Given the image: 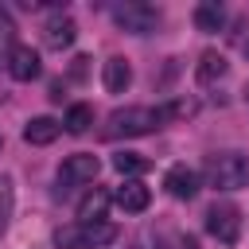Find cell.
I'll list each match as a JSON object with an SVG mask.
<instances>
[{
	"label": "cell",
	"instance_id": "cell-10",
	"mask_svg": "<svg viewBox=\"0 0 249 249\" xmlns=\"http://www.w3.org/2000/svg\"><path fill=\"white\" fill-rule=\"evenodd\" d=\"M101 86H105L109 93H124V89L132 86V66H128V58H121V54L105 58V62H101Z\"/></svg>",
	"mask_w": 249,
	"mask_h": 249
},
{
	"label": "cell",
	"instance_id": "cell-19",
	"mask_svg": "<svg viewBox=\"0 0 249 249\" xmlns=\"http://www.w3.org/2000/svg\"><path fill=\"white\" fill-rule=\"evenodd\" d=\"M12 51H16V23H12V16L0 8V62L8 66V58H12Z\"/></svg>",
	"mask_w": 249,
	"mask_h": 249
},
{
	"label": "cell",
	"instance_id": "cell-2",
	"mask_svg": "<svg viewBox=\"0 0 249 249\" xmlns=\"http://www.w3.org/2000/svg\"><path fill=\"white\" fill-rule=\"evenodd\" d=\"M163 121H160V109H148V105H128V109H117L109 113L105 121V136L117 140V136H148L156 132Z\"/></svg>",
	"mask_w": 249,
	"mask_h": 249
},
{
	"label": "cell",
	"instance_id": "cell-23",
	"mask_svg": "<svg viewBox=\"0 0 249 249\" xmlns=\"http://www.w3.org/2000/svg\"><path fill=\"white\" fill-rule=\"evenodd\" d=\"M241 97H245V101H249V82H245V93H241Z\"/></svg>",
	"mask_w": 249,
	"mask_h": 249
},
{
	"label": "cell",
	"instance_id": "cell-1",
	"mask_svg": "<svg viewBox=\"0 0 249 249\" xmlns=\"http://www.w3.org/2000/svg\"><path fill=\"white\" fill-rule=\"evenodd\" d=\"M117 241V226L113 222H70L54 230V245L58 249H105Z\"/></svg>",
	"mask_w": 249,
	"mask_h": 249
},
{
	"label": "cell",
	"instance_id": "cell-13",
	"mask_svg": "<svg viewBox=\"0 0 249 249\" xmlns=\"http://www.w3.org/2000/svg\"><path fill=\"white\" fill-rule=\"evenodd\" d=\"M58 132H62V121H54V117H31L23 124V140L27 144H54Z\"/></svg>",
	"mask_w": 249,
	"mask_h": 249
},
{
	"label": "cell",
	"instance_id": "cell-7",
	"mask_svg": "<svg viewBox=\"0 0 249 249\" xmlns=\"http://www.w3.org/2000/svg\"><path fill=\"white\" fill-rule=\"evenodd\" d=\"M74 39H78V23H74L70 16L54 12V16H47V19H43V47L62 51V47H70Z\"/></svg>",
	"mask_w": 249,
	"mask_h": 249
},
{
	"label": "cell",
	"instance_id": "cell-16",
	"mask_svg": "<svg viewBox=\"0 0 249 249\" xmlns=\"http://www.w3.org/2000/svg\"><path fill=\"white\" fill-rule=\"evenodd\" d=\"M89 124H93V105H86V101L70 105V109H66V117H62V128H66L70 136H82Z\"/></svg>",
	"mask_w": 249,
	"mask_h": 249
},
{
	"label": "cell",
	"instance_id": "cell-6",
	"mask_svg": "<svg viewBox=\"0 0 249 249\" xmlns=\"http://www.w3.org/2000/svg\"><path fill=\"white\" fill-rule=\"evenodd\" d=\"M97 171H101V160L93 152H74L58 163V183L62 187H86L97 179Z\"/></svg>",
	"mask_w": 249,
	"mask_h": 249
},
{
	"label": "cell",
	"instance_id": "cell-24",
	"mask_svg": "<svg viewBox=\"0 0 249 249\" xmlns=\"http://www.w3.org/2000/svg\"><path fill=\"white\" fill-rule=\"evenodd\" d=\"M245 58H249V43H245Z\"/></svg>",
	"mask_w": 249,
	"mask_h": 249
},
{
	"label": "cell",
	"instance_id": "cell-4",
	"mask_svg": "<svg viewBox=\"0 0 249 249\" xmlns=\"http://www.w3.org/2000/svg\"><path fill=\"white\" fill-rule=\"evenodd\" d=\"M113 23L128 35H148L160 27V8L156 4H144V0H124L113 8Z\"/></svg>",
	"mask_w": 249,
	"mask_h": 249
},
{
	"label": "cell",
	"instance_id": "cell-5",
	"mask_svg": "<svg viewBox=\"0 0 249 249\" xmlns=\"http://www.w3.org/2000/svg\"><path fill=\"white\" fill-rule=\"evenodd\" d=\"M206 233L218 237L222 245H233L241 237V210L230 206V202H214L206 210Z\"/></svg>",
	"mask_w": 249,
	"mask_h": 249
},
{
	"label": "cell",
	"instance_id": "cell-17",
	"mask_svg": "<svg viewBox=\"0 0 249 249\" xmlns=\"http://www.w3.org/2000/svg\"><path fill=\"white\" fill-rule=\"evenodd\" d=\"M113 167H117L124 179H136V175H144V171L152 167V160L140 156V152H117V156H113Z\"/></svg>",
	"mask_w": 249,
	"mask_h": 249
},
{
	"label": "cell",
	"instance_id": "cell-14",
	"mask_svg": "<svg viewBox=\"0 0 249 249\" xmlns=\"http://www.w3.org/2000/svg\"><path fill=\"white\" fill-rule=\"evenodd\" d=\"M105 210H109V191L93 187V191L78 202V222H105Z\"/></svg>",
	"mask_w": 249,
	"mask_h": 249
},
{
	"label": "cell",
	"instance_id": "cell-22",
	"mask_svg": "<svg viewBox=\"0 0 249 249\" xmlns=\"http://www.w3.org/2000/svg\"><path fill=\"white\" fill-rule=\"evenodd\" d=\"M183 249H198V245H195V237H183Z\"/></svg>",
	"mask_w": 249,
	"mask_h": 249
},
{
	"label": "cell",
	"instance_id": "cell-15",
	"mask_svg": "<svg viewBox=\"0 0 249 249\" xmlns=\"http://www.w3.org/2000/svg\"><path fill=\"white\" fill-rule=\"evenodd\" d=\"M222 23H226V12H222L218 0H202V4L195 8V27H198V31H218Z\"/></svg>",
	"mask_w": 249,
	"mask_h": 249
},
{
	"label": "cell",
	"instance_id": "cell-18",
	"mask_svg": "<svg viewBox=\"0 0 249 249\" xmlns=\"http://www.w3.org/2000/svg\"><path fill=\"white\" fill-rule=\"evenodd\" d=\"M12 206H16V187H12V175H0V237L12 222Z\"/></svg>",
	"mask_w": 249,
	"mask_h": 249
},
{
	"label": "cell",
	"instance_id": "cell-20",
	"mask_svg": "<svg viewBox=\"0 0 249 249\" xmlns=\"http://www.w3.org/2000/svg\"><path fill=\"white\" fill-rule=\"evenodd\" d=\"M183 117H195V101H187V97H175L160 109V121H183Z\"/></svg>",
	"mask_w": 249,
	"mask_h": 249
},
{
	"label": "cell",
	"instance_id": "cell-8",
	"mask_svg": "<svg viewBox=\"0 0 249 249\" xmlns=\"http://www.w3.org/2000/svg\"><path fill=\"white\" fill-rule=\"evenodd\" d=\"M8 74H12L16 82H35V78L43 74V58H39V51L16 43V51H12V58H8Z\"/></svg>",
	"mask_w": 249,
	"mask_h": 249
},
{
	"label": "cell",
	"instance_id": "cell-9",
	"mask_svg": "<svg viewBox=\"0 0 249 249\" xmlns=\"http://www.w3.org/2000/svg\"><path fill=\"white\" fill-rule=\"evenodd\" d=\"M113 202H117L124 214H140V210H148V202H152V191H148L140 179H124V183L113 191Z\"/></svg>",
	"mask_w": 249,
	"mask_h": 249
},
{
	"label": "cell",
	"instance_id": "cell-11",
	"mask_svg": "<svg viewBox=\"0 0 249 249\" xmlns=\"http://www.w3.org/2000/svg\"><path fill=\"white\" fill-rule=\"evenodd\" d=\"M163 187L171 198H195L198 195V171H191L187 163H175L167 175H163Z\"/></svg>",
	"mask_w": 249,
	"mask_h": 249
},
{
	"label": "cell",
	"instance_id": "cell-3",
	"mask_svg": "<svg viewBox=\"0 0 249 249\" xmlns=\"http://www.w3.org/2000/svg\"><path fill=\"white\" fill-rule=\"evenodd\" d=\"M206 179L218 191H241L249 183V160L241 152H214L206 160Z\"/></svg>",
	"mask_w": 249,
	"mask_h": 249
},
{
	"label": "cell",
	"instance_id": "cell-25",
	"mask_svg": "<svg viewBox=\"0 0 249 249\" xmlns=\"http://www.w3.org/2000/svg\"><path fill=\"white\" fill-rule=\"evenodd\" d=\"M0 148H4V136H0Z\"/></svg>",
	"mask_w": 249,
	"mask_h": 249
},
{
	"label": "cell",
	"instance_id": "cell-21",
	"mask_svg": "<svg viewBox=\"0 0 249 249\" xmlns=\"http://www.w3.org/2000/svg\"><path fill=\"white\" fill-rule=\"evenodd\" d=\"M86 62H89V58H86V54H78V58H74V66H70V74H74V78H86Z\"/></svg>",
	"mask_w": 249,
	"mask_h": 249
},
{
	"label": "cell",
	"instance_id": "cell-12",
	"mask_svg": "<svg viewBox=\"0 0 249 249\" xmlns=\"http://www.w3.org/2000/svg\"><path fill=\"white\" fill-rule=\"evenodd\" d=\"M226 70H230L226 54H218V51H202L198 62H195V82H198V86H214V82L226 78Z\"/></svg>",
	"mask_w": 249,
	"mask_h": 249
}]
</instances>
